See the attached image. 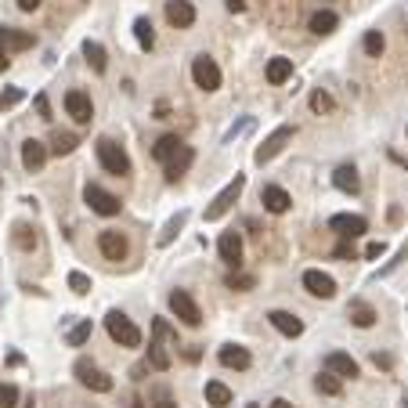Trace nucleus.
<instances>
[{
    "label": "nucleus",
    "mask_w": 408,
    "mask_h": 408,
    "mask_svg": "<svg viewBox=\"0 0 408 408\" xmlns=\"http://www.w3.org/2000/svg\"><path fill=\"white\" fill-rule=\"evenodd\" d=\"M325 368L336 372L340 380H354V376H358V361H354L351 354H343V351H332V354L325 358Z\"/></svg>",
    "instance_id": "21"
},
{
    "label": "nucleus",
    "mask_w": 408,
    "mask_h": 408,
    "mask_svg": "<svg viewBox=\"0 0 408 408\" xmlns=\"http://www.w3.org/2000/svg\"><path fill=\"white\" fill-rule=\"evenodd\" d=\"M76 145H80V138H76V134H54L51 152H54V155H69V152H76Z\"/></svg>",
    "instance_id": "38"
},
{
    "label": "nucleus",
    "mask_w": 408,
    "mask_h": 408,
    "mask_svg": "<svg viewBox=\"0 0 408 408\" xmlns=\"http://www.w3.org/2000/svg\"><path fill=\"white\" fill-rule=\"evenodd\" d=\"M264 76H268V83H275V87H278V83H286V80L293 76V58H282V54H278V58H271Z\"/></svg>",
    "instance_id": "27"
},
{
    "label": "nucleus",
    "mask_w": 408,
    "mask_h": 408,
    "mask_svg": "<svg viewBox=\"0 0 408 408\" xmlns=\"http://www.w3.org/2000/svg\"><path fill=\"white\" fill-rule=\"evenodd\" d=\"M404 260H408V242H404V246L397 249V253H394V260H387V264H383L380 271H376L372 278H387V275H394V271H397V268H401Z\"/></svg>",
    "instance_id": "40"
},
{
    "label": "nucleus",
    "mask_w": 408,
    "mask_h": 408,
    "mask_svg": "<svg viewBox=\"0 0 408 408\" xmlns=\"http://www.w3.org/2000/svg\"><path fill=\"white\" fill-rule=\"evenodd\" d=\"M98 249H102V257L105 260H127V253H131V246H127V235L123 232H102L98 235Z\"/></svg>",
    "instance_id": "11"
},
{
    "label": "nucleus",
    "mask_w": 408,
    "mask_h": 408,
    "mask_svg": "<svg viewBox=\"0 0 408 408\" xmlns=\"http://www.w3.org/2000/svg\"><path fill=\"white\" fill-rule=\"evenodd\" d=\"M105 329H109L112 343H119V347H141V329L123 315V311H109V315H105Z\"/></svg>",
    "instance_id": "3"
},
{
    "label": "nucleus",
    "mask_w": 408,
    "mask_h": 408,
    "mask_svg": "<svg viewBox=\"0 0 408 408\" xmlns=\"http://www.w3.org/2000/svg\"><path fill=\"white\" fill-rule=\"evenodd\" d=\"M0 311H4V304H0Z\"/></svg>",
    "instance_id": "58"
},
{
    "label": "nucleus",
    "mask_w": 408,
    "mask_h": 408,
    "mask_svg": "<svg viewBox=\"0 0 408 408\" xmlns=\"http://www.w3.org/2000/svg\"><path fill=\"white\" fill-rule=\"evenodd\" d=\"M170 311L188 325V329H199L203 325V311H199V304L192 300V293H184V289H174L170 293Z\"/></svg>",
    "instance_id": "5"
},
{
    "label": "nucleus",
    "mask_w": 408,
    "mask_h": 408,
    "mask_svg": "<svg viewBox=\"0 0 408 408\" xmlns=\"http://www.w3.org/2000/svg\"><path fill=\"white\" fill-rule=\"evenodd\" d=\"M37 112H40V119H51V105H47V94H37Z\"/></svg>",
    "instance_id": "46"
},
{
    "label": "nucleus",
    "mask_w": 408,
    "mask_h": 408,
    "mask_svg": "<svg viewBox=\"0 0 408 408\" xmlns=\"http://www.w3.org/2000/svg\"><path fill=\"white\" fill-rule=\"evenodd\" d=\"M66 286H69V289H73L76 296H87V293L94 289V282H90V275H83V271H69Z\"/></svg>",
    "instance_id": "36"
},
{
    "label": "nucleus",
    "mask_w": 408,
    "mask_h": 408,
    "mask_svg": "<svg viewBox=\"0 0 408 408\" xmlns=\"http://www.w3.org/2000/svg\"><path fill=\"white\" fill-rule=\"evenodd\" d=\"M246 131H253V119H249V116H246V119H239L235 127H232V131L224 134V145H232V141H235L239 134H246Z\"/></svg>",
    "instance_id": "44"
},
{
    "label": "nucleus",
    "mask_w": 408,
    "mask_h": 408,
    "mask_svg": "<svg viewBox=\"0 0 408 408\" xmlns=\"http://www.w3.org/2000/svg\"><path fill=\"white\" fill-rule=\"evenodd\" d=\"M361 47H365V54H368V58H380V54H383V47H387V40H383L380 29H368V33L361 37Z\"/></svg>",
    "instance_id": "35"
},
{
    "label": "nucleus",
    "mask_w": 408,
    "mask_h": 408,
    "mask_svg": "<svg viewBox=\"0 0 408 408\" xmlns=\"http://www.w3.org/2000/svg\"><path fill=\"white\" fill-rule=\"evenodd\" d=\"M260 203H264L268 213H286V210L293 206L289 192H286V188H278V184H264V188H260Z\"/></svg>",
    "instance_id": "17"
},
{
    "label": "nucleus",
    "mask_w": 408,
    "mask_h": 408,
    "mask_svg": "<svg viewBox=\"0 0 408 408\" xmlns=\"http://www.w3.org/2000/svg\"><path fill=\"white\" fill-rule=\"evenodd\" d=\"M293 134H296V127H278V131H271L268 138H264V145L253 152V160L264 167V163H271L275 160V155L282 152V148H286L289 141H293Z\"/></svg>",
    "instance_id": "8"
},
{
    "label": "nucleus",
    "mask_w": 408,
    "mask_h": 408,
    "mask_svg": "<svg viewBox=\"0 0 408 408\" xmlns=\"http://www.w3.org/2000/svg\"><path fill=\"white\" fill-rule=\"evenodd\" d=\"M217 361H221L224 368H235V372H246L249 365H253L249 351H246V347H239V343H224V347L217 351Z\"/></svg>",
    "instance_id": "15"
},
{
    "label": "nucleus",
    "mask_w": 408,
    "mask_h": 408,
    "mask_svg": "<svg viewBox=\"0 0 408 408\" xmlns=\"http://www.w3.org/2000/svg\"><path fill=\"white\" fill-rule=\"evenodd\" d=\"M8 61H11V58H8V47H4V40H0V73L8 69Z\"/></svg>",
    "instance_id": "51"
},
{
    "label": "nucleus",
    "mask_w": 408,
    "mask_h": 408,
    "mask_svg": "<svg viewBox=\"0 0 408 408\" xmlns=\"http://www.w3.org/2000/svg\"><path fill=\"white\" fill-rule=\"evenodd\" d=\"M332 184L340 188V192H347V196H358L361 192V177L354 167H336L332 170Z\"/></svg>",
    "instance_id": "22"
},
{
    "label": "nucleus",
    "mask_w": 408,
    "mask_h": 408,
    "mask_svg": "<svg viewBox=\"0 0 408 408\" xmlns=\"http://www.w3.org/2000/svg\"><path fill=\"white\" fill-rule=\"evenodd\" d=\"M66 112L80 123V127H83V123H90V119H94L90 94H83V90H69V94H66Z\"/></svg>",
    "instance_id": "14"
},
{
    "label": "nucleus",
    "mask_w": 408,
    "mask_h": 408,
    "mask_svg": "<svg viewBox=\"0 0 408 408\" xmlns=\"http://www.w3.org/2000/svg\"><path fill=\"white\" fill-rule=\"evenodd\" d=\"M372 361H376V365H380V368H390V365H394V358H390V354H380V351H376V354H372Z\"/></svg>",
    "instance_id": "48"
},
{
    "label": "nucleus",
    "mask_w": 408,
    "mask_h": 408,
    "mask_svg": "<svg viewBox=\"0 0 408 408\" xmlns=\"http://www.w3.org/2000/svg\"><path fill=\"white\" fill-rule=\"evenodd\" d=\"M148 365L155 372H167L170 368V354H167V340L152 332V343H148Z\"/></svg>",
    "instance_id": "25"
},
{
    "label": "nucleus",
    "mask_w": 408,
    "mask_h": 408,
    "mask_svg": "<svg viewBox=\"0 0 408 408\" xmlns=\"http://www.w3.org/2000/svg\"><path fill=\"white\" fill-rule=\"evenodd\" d=\"M83 199H87V206L98 213V217H116V213L123 210V203H119L112 192H105L102 184H87V188H83Z\"/></svg>",
    "instance_id": "6"
},
{
    "label": "nucleus",
    "mask_w": 408,
    "mask_h": 408,
    "mask_svg": "<svg viewBox=\"0 0 408 408\" xmlns=\"http://www.w3.org/2000/svg\"><path fill=\"white\" fill-rule=\"evenodd\" d=\"M332 257H340V260H347V257H354V249H351L347 242H340V246L332 249Z\"/></svg>",
    "instance_id": "47"
},
{
    "label": "nucleus",
    "mask_w": 408,
    "mask_h": 408,
    "mask_svg": "<svg viewBox=\"0 0 408 408\" xmlns=\"http://www.w3.org/2000/svg\"><path fill=\"white\" fill-rule=\"evenodd\" d=\"M94 152H98V163H102V170H109L112 177H127V174H131V155L123 152V148H119L112 138H98Z\"/></svg>",
    "instance_id": "2"
},
{
    "label": "nucleus",
    "mask_w": 408,
    "mask_h": 408,
    "mask_svg": "<svg viewBox=\"0 0 408 408\" xmlns=\"http://www.w3.org/2000/svg\"><path fill=\"white\" fill-rule=\"evenodd\" d=\"M192 163H196V152L184 145V148H181V152L174 155V160H170V163L163 167V177H167V181L174 184V181H181V177L188 174V167H192Z\"/></svg>",
    "instance_id": "19"
},
{
    "label": "nucleus",
    "mask_w": 408,
    "mask_h": 408,
    "mask_svg": "<svg viewBox=\"0 0 408 408\" xmlns=\"http://www.w3.org/2000/svg\"><path fill=\"white\" fill-rule=\"evenodd\" d=\"M217 253H221V260L228 268H239L242 264V235L239 232H224L221 242H217Z\"/></svg>",
    "instance_id": "16"
},
{
    "label": "nucleus",
    "mask_w": 408,
    "mask_h": 408,
    "mask_svg": "<svg viewBox=\"0 0 408 408\" xmlns=\"http://www.w3.org/2000/svg\"><path fill=\"white\" fill-rule=\"evenodd\" d=\"M253 286H257V278H253V275H228V289L246 293V289H253Z\"/></svg>",
    "instance_id": "43"
},
{
    "label": "nucleus",
    "mask_w": 408,
    "mask_h": 408,
    "mask_svg": "<svg viewBox=\"0 0 408 408\" xmlns=\"http://www.w3.org/2000/svg\"><path fill=\"white\" fill-rule=\"evenodd\" d=\"M206 404H213V408H228V404H232V390H228L221 380H210V383H206Z\"/></svg>",
    "instance_id": "31"
},
{
    "label": "nucleus",
    "mask_w": 408,
    "mask_h": 408,
    "mask_svg": "<svg viewBox=\"0 0 408 408\" xmlns=\"http://www.w3.org/2000/svg\"><path fill=\"white\" fill-rule=\"evenodd\" d=\"M383 253H387V246H383V242H368V246H365V257H368V260L383 257Z\"/></svg>",
    "instance_id": "45"
},
{
    "label": "nucleus",
    "mask_w": 408,
    "mask_h": 408,
    "mask_svg": "<svg viewBox=\"0 0 408 408\" xmlns=\"http://www.w3.org/2000/svg\"><path fill=\"white\" fill-rule=\"evenodd\" d=\"M242 188H246V174H235L224 188H221V192H217L213 196V203L203 210V221H221V217L239 203V196H242Z\"/></svg>",
    "instance_id": "1"
},
{
    "label": "nucleus",
    "mask_w": 408,
    "mask_h": 408,
    "mask_svg": "<svg viewBox=\"0 0 408 408\" xmlns=\"http://www.w3.org/2000/svg\"><path fill=\"white\" fill-rule=\"evenodd\" d=\"M401 408H408V397H404V401H401Z\"/></svg>",
    "instance_id": "55"
},
{
    "label": "nucleus",
    "mask_w": 408,
    "mask_h": 408,
    "mask_svg": "<svg viewBox=\"0 0 408 408\" xmlns=\"http://www.w3.org/2000/svg\"><path fill=\"white\" fill-rule=\"evenodd\" d=\"M315 390H318V394H329V397H340V394H343V380H340L336 372L325 368V372L315 376Z\"/></svg>",
    "instance_id": "30"
},
{
    "label": "nucleus",
    "mask_w": 408,
    "mask_h": 408,
    "mask_svg": "<svg viewBox=\"0 0 408 408\" xmlns=\"http://www.w3.org/2000/svg\"><path fill=\"white\" fill-rule=\"evenodd\" d=\"M83 58L90 61L94 73H105L109 69V54H105V47L98 40H83Z\"/></svg>",
    "instance_id": "29"
},
{
    "label": "nucleus",
    "mask_w": 408,
    "mask_h": 408,
    "mask_svg": "<svg viewBox=\"0 0 408 408\" xmlns=\"http://www.w3.org/2000/svg\"><path fill=\"white\" fill-rule=\"evenodd\" d=\"M90 332H94V325H90V318H80L73 329H69V336H66V343L69 347H83V343L90 340Z\"/></svg>",
    "instance_id": "33"
},
{
    "label": "nucleus",
    "mask_w": 408,
    "mask_h": 408,
    "mask_svg": "<svg viewBox=\"0 0 408 408\" xmlns=\"http://www.w3.org/2000/svg\"><path fill=\"white\" fill-rule=\"evenodd\" d=\"M181 148H184V141H181L177 134H163L160 141H155V145H152V160H155V163H163V167H167V163L174 160V155H177Z\"/></svg>",
    "instance_id": "20"
},
{
    "label": "nucleus",
    "mask_w": 408,
    "mask_h": 408,
    "mask_svg": "<svg viewBox=\"0 0 408 408\" xmlns=\"http://www.w3.org/2000/svg\"><path fill=\"white\" fill-rule=\"evenodd\" d=\"M47 155H51V148H47L44 141L29 138V141L22 145V167H25L29 174H40V170H44V163H47Z\"/></svg>",
    "instance_id": "12"
},
{
    "label": "nucleus",
    "mask_w": 408,
    "mask_h": 408,
    "mask_svg": "<svg viewBox=\"0 0 408 408\" xmlns=\"http://www.w3.org/2000/svg\"><path fill=\"white\" fill-rule=\"evenodd\" d=\"M184 358L188 361H199V347H184Z\"/></svg>",
    "instance_id": "53"
},
{
    "label": "nucleus",
    "mask_w": 408,
    "mask_h": 408,
    "mask_svg": "<svg viewBox=\"0 0 408 408\" xmlns=\"http://www.w3.org/2000/svg\"><path fill=\"white\" fill-rule=\"evenodd\" d=\"M134 408H148V404H141V401H134Z\"/></svg>",
    "instance_id": "54"
},
{
    "label": "nucleus",
    "mask_w": 408,
    "mask_h": 408,
    "mask_svg": "<svg viewBox=\"0 0 408 408\" xmlns=\"http://www.w3.org/2000/svg\"><path fill=\"white\" fill-rule=\"evenodd\" d=\"M18 387L15 383H0V408H18Z\"/></svg>",
    "instance_id": "42"
},
{
    "label": "nucleus",
    "mask_w": 408,
    "mask_h": 408,
    "mask_svg": "<svg viewBox=\"0 0 408 408\" xmlns=\"http://www.w3.org/2000/svg\"><path fill=\"white\" fill-rule=\"evenodd\" d=\"M188 217H192V213H188V210H177L174 217H170V221H167V228L160 232V239H155V242H160V246H170L181 232H184V224H188Z\"/></svg>",
    "instance_id": "28"
},
{
    "label": "nucleus",
    "mask_w": 408,
    "mask_h": 408,
    "mask_svg": "<svg viewBox=\"0 0 408 408\" xmlns=\"http://www.w3.org/2000/svg\"><path fill=\"white\" fill-rule=\"evenodd\" d=\"M25 408H33V401H29V404H25Z\"/></svg>",
    "instance_id": "57"
},
{
    "label": "nucleus",
    "mask_w": 408,
    "mask_h": 408,
    "mask_svg": "<svg viewBox=\"0 0 408 408\" xmlns=\"http://www.w3.org/2000/svg\"><path fill=\"white\" fill-rule=\"evenodd\" d=\"M347 318H351L358 329H372V325H376V311H372L365 300H351V304H347Z\"/></svg>",
    "instance_id": "26"
},
{
    "label": "nucleus",
    "mask_w": 408,
    "mask_h": 408,
    "mask_svg": "<svg viewBox=\"0 0 408 408\" xmlns=\"http://www.w3.org/2000/svg\"><path fill=\"white\" fill-rule=\"evenodd\" d=\"M271 408H296V404H293V401H286V397H275V401H271Z\"/></svg>",
    "instance_id": "52"
},
{
    "label": "nucleus",
    "mask_w": 408,
    "mask_h": 408,
    "mask_svg": "<svg viewBox=\"0 0 408 408\" xmlns=\"http://www.w3.org/2000/svg\"><path fill=\"white\" fill-rule=\"evenodd\" d=\"M224 8H228L232 15H239V11H246V0H224Z\"/></svg>",
    "instance_id": "49"
},
{
    "label": "nucleus",
    "mask_w": 408,
    "mask_h": 408,
    "mask_svg": "<svg viewBox=\"0 0 408 408\" xmlns=\"http://www.w3.org/2000/svg\"><path fill=\"white\" fill-rule=\"evenodd\" d=\"M148 404H152V408H177L170 387H152V390H148Z\"/></svg>",
    "instance_id": "37"
},
{
    "label": "nucleus",
    "mask_w": 408,
    "mask_h": 408,
    "mask_svg": "<svg viewBox=\"0 0 408 408\" xmlns=\"http://www.w3.org/2000/svg\"><path fill=\"white\" fill-rule=\"evenodd\" d=\"M307 102H311V112H318V116H325V112H332V109H336L332 94H329V90H322V87H318V90H311V98H307Z\"/></svg>",
    "instance_id": "34"
},
{
    "label": "nucleus",
    "mask_w": 408,
    "mask_h": 408,
    "mask_svg": "<svg viewBox=\"0 0 408 408\" xmlns=\"http://www.w3.org/2000/svg\"><path fill=\"white\" fill-rule=\"evenodd\" d=\"M22 98H25V90H22V87H4V90H0V112L15 109Z\"/></svg>",
    "instance_id": "41"
},
{
    "label": "nucleus",
    "mask_w": 408,
    "mask_h": 408,
    "mask_svg": "<svg viewBox=\"0 0 408 408\" xmlns=\"http://www.w3.org/2000/svg\"><path fill=\"white\" fill-rule=\"evenodd\" d=\"M44 0H18V11H37Z\"/></svg>",
    "instance_id": "50"
},
{
    "label": "nucleus",
    "mask_w": 408,
    "mask_h": 408,
    "mask_svg": "<svg viewBox=\"0 0 408 408\" xmlns=\"http://www.w3.org/2000/svg\"><path fill=\"white\" fill-rule=\"evenodd\" d=\"M11 242H15L18 249H33V246H37V232L29 228V224H15V235H11Z\"/></svg>",
    "instance_id": "39"
},
{
    "label": "nucleus",
    "mask_w": 408,
    "mask_h": 408,
    "mask_svg": "<svg viewBox=\"0 0 408 408\" xmlns=\"http://www.w3.org/2000/svg\"><path fill=\"white\" fill-rule=\"evenodd\" d=\"M73 372H76V380H80L87 390H94V394H109V390H112V376H109L105 368H98L90 358H76Z\"/></svg>",
    "instance_id": "4"
},
{
    "label": "nucleus",
    "mask_w": 408,
    "mask_h": 408,
    "mask_svg": "<svg viewBox=\"0 0 408 408\" xmlns=\"http://www.w3.org/2000/svg\"><path fill=\"white\" fill-rule=\"evenodd\" d=\"M311 33H315V37H329V33H336V25H340V15L336 11H315V15H311Z\"/></svg>",
    "instance_id": "24"
},
{
    "label": "nucleus",
    "mask_w": 408,
    "mask_h": 408,
    "mask_svg": "<svg viewBox=\"0 0 408 408\" xmlns=\"http://www.w3.org/2000/svg\"><path fill=\"white\" fill-rule=\"evenodd\" d=\"M329 228L343 239H361L368 232V221L361 213H336V217H329Z\"/></svg>",
    "instance_id": "9"
},
{
    "label": "nucleus",
    "mask_w": 408,
    "mask_h": 408,
    "mask_svg": "<svg viewBox=\"0 0 408 408\" xmlns=\"http://www.w3.org/2000/svg\"><path fill=\"white\" fill-rule=\"evenodd\" d=\"M192 80H196V87L206 90V94L221 87V69H217V61H213L210 54H199V58L192 61Z\"/></svg>",
    "instance_id": "7"
},
{
    "label": "nucleus",
    "mask_w": 408,
    "mask_h": 408,
    "mask_svg": "<svg viewBox=\"0 0 408 408\" xmlns=\"http://www.w3.org/2000/svg\"><path fill=\"white\" fill-rule=\"evenodd\" d=\"M167 22H170L174 29H192V25H196L192 0H167Z\"/></svg>",
    "instance_id": "13"
},
{
    "label": "nucleus",
    "mask_w": 408,
    "mask_h": 408,
    "mask_svg": "<svg viewBox=\"0 0 408 408\" xmlns=\"http://www.w3.org/2000/svg\"><path fill=\"white\" fill-rule=\"evenodd\" d=\"M246 408H260V404H246Z\"/></svg>",
    "instance_id": "56"
},
{
    "label": "nucleus",
    "mask_w": 408,
    "mask_h": 408,
    "mask_svg": "<svg viewBox=\"0 0 408 408\" xmlns=\"http://www.w3.org/2000/svg\"><path fill=\"white\" fill-rule=\"evenodd\" d=\"M304 289L318 300H332L336 296V278L318 271V268H311V271H304Z\"/></svg>",
    "instance_id": "10"
},
{
    "label": "nucleus",
    "mask_w": 408,
    "mask_h": 408,
    "mask_svg": "<svg viewBox=\"0 0 408 408\" xmlns=\"http://www.w3.org/2000/svg\"><path fill=\"white\" fill-rule=\"evenodd\" d=\"M268 322H271L282 336H289V340H296V336L304 332V322H300L296 315H289V311H268Z\"/></svg>",
    "instance_id": "18"
},
{
    "label": "nucleus",
    "mask_w": 408,
    "mask_h": 408,
    "mask_svg": "<svg viewBox=\"0 0 408 408\" xmlns=\"http://www.w3.org/2000/svg\"><path fill=\"white\" fill-rule=\"evenodd\" d=\"M0 40H4L8 51H25V47L37 44L33 33H22V29H11V25H0Z\"/></svg>",
    "instance_id": "23"
},
{
    "label": "nucleus",
    "mask_w": 408,
    "mask_h": 408,
    "mask_svg": "<svg viewBox=\"0 0 408 408\" xmlns=\"http://www.w3.org/2000/svg\"><path fill=\"white\" fill-rule=\"evenodd\" d=\"M134 37H138L141 51H152V47H155V33H152V22H148L145 15H138V18H134Z\"/></svg>",
    "instance_id": "32"
}]
</instances>
